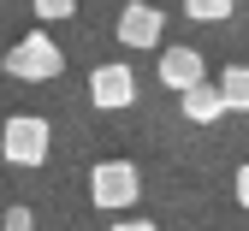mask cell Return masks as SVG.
Segmentation results:
<instances>
[{
  "instance_id": "6da1fadb",
  "label": "cell",
  "mask_w": 249,
  "mask_h": 231,
  "mask_svg": "<svg viewBox=\"0 0 249 231\" xmlns=\"http://www.w3.org/2000/svg\"><path fill=\"white\" fill-rule=\"evenodd\" d=\"M0 71L18 77V83H53L59 71H66V53H59V42H53V36L30 30V36H18L6 53H0Z\"/></svg>"
},
{
  "instance_id": "3957f363",
  "label": "cell",
  "mask_w": 249,
  "mask_h": 231,
  "mask_svg": "<svg viewBox=\"0 0 249 231\" xmlns=\"http://www.w3.org/2000/svg\"><path fill=\"white\" fill-rule=\"evenodd\" d=\"M137 195H142V172L131 166V160H101V166L89 172V202L107 208V213L137 208Z\"/></svg>"
},
{
  "instance_id": "ba28073f",
  "label": "cell",
  "mask_w": 249,
  "mask_h": 231,
  "mask_svg": "<svg viewBox=\"0 0 249 231\" xmlns=\"http://www.w3.org/2000/svg\"><path fill=\"white\" fill-rule=\"evenodd\" d=\"M220 101H226V113H249V65H226L220 77Z\"/></svg>"
},
{
  "instance_id": "8992f818",
  "label": "cell",
  "mask_w": 249,
  "mask_h": 231,
  "mask_svg": "<svg viewBox=\"0 0 249 231\" xmlns=\"http://www.w3.org/2000/svg\"><path fill=\"white\" fill-rule=\"evenodd\" d=\"M202 77H208L202 48H160V83H166V89H190V83H202Z\"/></svg>"
},
{
  "instance_id": "52a82bcc",
  "label": "cell",
  "mask_w": 249,
  "mask_h": 231,
  "mask_svg": "<svg viewBox=\"0 0 249 231\" xmlns=\"http://www.w3.org/2000/svg\"><path fill=\"white\" fill-rule=\"evenodd\" d=\"M178 107H184V119H190V124H213V119H226V101H220V83H213V77H202V83H190V89H178Z\"/></svg>"
},
{
  "instance_id": "7c38bea8",
  "label": "cell",
  "mask_w": 249,
  "mask_h": 231,
  "mask_svg": "<svg viewBox=\"0 0 249 231\" xmlns=\"http://www.w3.org/2000/svg\"><path fill=\"white\" fill-rule=\"evenodd\" d=\"M113 231H160V225H148V219H119Z\"/></svg>"
},
{
  "instance_id": "5b68a950",
  "label": "cell",
  "mask_w": 249,
  "mask_h": 231,
  "mask_svg": "<svg viewBox=\"0 0 249 231\" xmlns=\"http://www.w3.org/2000/svg\"><path fill=\"white\" fill-rule=\"evenodd\" d=\"M89 101H95L101 113H124L137 101V71L124 59H107V65H95L89 71Z\"/></svg>"
},
{
  "instance_id": "7a4b0ae2",
  "label": "cell",
  "mask_w": 249,
  "mask_h": 231,
  "mask_svg": "<svg viewBox=\"0 0 249 231\" xmlns=\"http://www.w3.org/2000/svg\"><path fill=\"white\" fill-rule=\"evenodd\" d=\"M48 142H53V130L36 113H12L6 124H0V160H6V166H42Z\"/></svg>"
},
{
  "instance_id": "277c9868",
  "label": "cell",
  "mask_w": 249,
  "mask_h": 231,
  "mask_svg": "<svg viewBox=\"0 0 249 231\" xmlns=\"http://www.w3.org/2000/svg\"><path fill=\"white\" fill-rule=\"evenodd\" d=\"M113 36L131 48V53H148V48H160V42H166V12H160V6H148V0H131V6L119 12Z\"/></svg>"
},
{
  "instance_id": "8fae6325",
  "label": "cell",
  "mask_w": 249,
  "mask_h": 231,
  "mask_svg": "<svg viewBox=\"0 0 249 231\" xmlns=\"http://www.w3.org/2000/svg\"><path fill=\"white\" fill-rule=\"evenodd\" d=\"M231 195H237V208H249V160H243L237 178H231Z\"/></svg>"
},
{
  "instance_id": "9c48e42d",
  "label": "cell",
  "mask_w": 249,
  "mask_h": 231,
  "mask_svg": "<svg viewBox=\"0 0 249 231\" xmlns=\"http://www.w3.org/2000/svg\"><path fill=\"white\" fill-rule=\"evenodd\" d=\"M178 6H184V18H196V24H220V18H231L237 0H178Z\"/></svg>"
},
{
  "instance_id": "30bf717a",
  "label": "cell",
  "mask_w": 249,
  "mask_h": 231,
  "mask_svg": "<svg viewBox=\"0 0 249 231\" xmlns=\"http://www.w3.org/2000/svg\"><path fill=\"white\" fill-rule=\"evenodd\" d=\"M30 6H36V18L59 24V18H71V12H77V0H30Z\"/></svg>"
}]
</instances>
